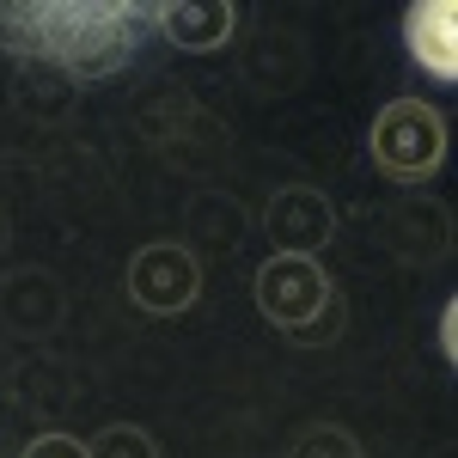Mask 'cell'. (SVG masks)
<instances>
[{
	"label": "cell",
	"mask_w": 458,
	"mask_h": 458,
	"mask_svg": "<svg viewBox=\"0 0 458 458\" xmlns=\"http://www.w3.org/2000/svg\"><path fill=\"white\" fill-rule=\"evenodd\" d=\"M153 31V6H0V49L68 73L73 86L110 80Z\"/></svg>",
	"instance_id": "1"
},
{
	"label": "cell",
	"mask_w": 458,
	"mask_h": 458,
	"mask_svg": "<svg viewBox=\"0 0 458 458\" xmlns=\"http://www.w3.org/2000/svg\"><path fill=\"white\" fill-rule=\"evenodd\" d=\"M367 153L391 183H422L446 165V116L422 98H391L367 129Z\"/></svg>",
	"instance_id": "2"
},
{
	"label": "cell",
	"mask_w": 458,
	"mask_h": 458,
	"mask_svg": "<svg viewBox=\"0 0 458 458\" xmlns=\"http://www.w3.org/2000/svg\"><path fill=\"white\" fill-rule=\"evenodd\" d=\"M129 306H141L147 318H177L202 300V263L183 239H153L129 257V276H123Z\"/></svg>",
	"instance_id": "3"
},
{
	"label": "cell",
	"mask_w": 458,
	"mask_h": 458,
	"mask_svg": "<svg viewBox=\"0 0 458 458\" xmlns=\"http://www.w3.org/2000/svg\"><path fill=\"white\" fill-rule=\"evenodd\" d=\"M330 300H336V282L324 276L318 257H269L257 269V312L269 318L276 330H287V336L300 324H312Z\"/></svg>",
	"instance_id": "4"
},
{
	"label": "cell",
	"mask_w": 458,
	"mask_h": 458,
	"mask_svg": "<svg viewBox=\"0 0 458 458\" xmlns=\"http://www.w3.org/2000/svg\"><path fill=\"white\" fill-rule=\"evenodd\" d=\"M263 239L276 257H318L336 239V202L312 183H287L263 202Z\"/></svg>",
	"instance_id": "5"
},
{
	"label": "cell",
	"mask_w": 458,
	"mask_h": 458,
	"mask_svg": "<svg viewBox=\"0 0 458 458\" xmlns=\"http://www.w3.org/2000/svg\"><path fill=\"white\" fill-rule=\"evenodd\" d=\"M62 318H68V287H62L55 269L25 263V269H6V276H0V324H6L13 336L43 343V336L62 330Z\"/></svg>",
	"instance_id": "6"
},
{
	"label": "cell",
	"mask_w": 458,
	"mask_h": 458,
	"mask_svg": "<svg viewBox=\"0 0 458 458\" xmlns=\"http://www.w3.org/2000/svg\"><path fill=\"white\" fill-rule=\"evenodd\" d=\"M153 31L177 49H190V55H214L239 31V6H226V0H172V6H153Z\"/></svg>",
	"instance_id": "7"
},
{
	"label": "cell",
	"mask_w": 458,
	"mask_h": 458,
	"mask_svg": "<svg viewBox=\"0 0 458 458\" xmlns=\"http://www.w3.org/2000/svg\"><path fill=\"white\" fill-rule=\"evenodd\" d=\"M403 43L410 62L428 68L434 80H458V6L453 0H422L403 13Z\"/></svg>",
	"instance_id": "8"
},
{
	"label": "cell",
	"mask_w": 458,
	"mask_h": 458,
	"mask_svg": "<svg viewBox=\"0 0 458 458\" xmlns=\"http://www.w3.org/2000/svg\"><path fill=\"white\" fill-rule=\"evenodd\" d=\"M73 86L68 73L43 68V62H19V73H13V105L25 110V116H37V123H62L73 105Z\"/></svg>",
	"instance_id": "9"
},
{
	"label": "cell",
	"mask_w": 458,
	"mask_h": 458,
	"mask_svg": "<svg viewBox=\"0 0 458 458\" xmlns=\"http://www.w3.org/2000/svg\"><path fill=\"white\" fill-rule=\"evenodd\" d=\"M86 458H159V440L135 422H110L86 440Z\"/></svg>",
	"instance_id": "10"
},
{
	"label": "cell",
	"mask_w": 458,
	"mask_h": 458,
	"mask_svg": "<svg viewBox=\"0 0 458 458\" xmlns=\"http://www.w3.org/2000/svg\"><path fill=\"white\" fill-rule=\"evenodd\" d=\"M287 458H367V453H360V440H354L343 422H312L300 440H293Z\"/></svg>",
	"instance_id": "11"
},
{
	"label": "cell",
	"mask_w": 458,
	"mask_h": 458,
	"mask_svg": "<svg viewBox=\"0 0 458 458\" xmlns=\"http://www.w3.org/2000/svg\"><path fill=\"white\" fill-rule=\"evenodd\" d=\"M336 336H343V300H330L312 324H300V330H293V343H300V349H330Z\"/></svg>",
	"instance_id": "12"
},
{
	"label": "cell",
	"mask_w": 458,
	"mask_h": 458,
	"mask_svg": "<svg viewBox=\"0 0 458 458\" xmlns=\"http://www.w3.org/2000/svg\"><path fill=\"white\" fill-rule=\"evenodd\" d=\"M19 458H86V440H73V434H62V428H49V434H31Z\"/></svg>",
	"instance_id": "13"
},
{
	"label": "cell",
	"mask_w": 458,
	"mask_h": 458,
	"mask_svg": "<svg viewBox=\"0 0 458 458\" xmlns=\"http://www.w3.org/2000/svg\"><path fill=\"white\" fill-rule=\"evenodd\" d=\"M6 239H13V226H6V214H0V257H6Z\"/></svg>",
	"instance_id": "14"
}]
</instances>
